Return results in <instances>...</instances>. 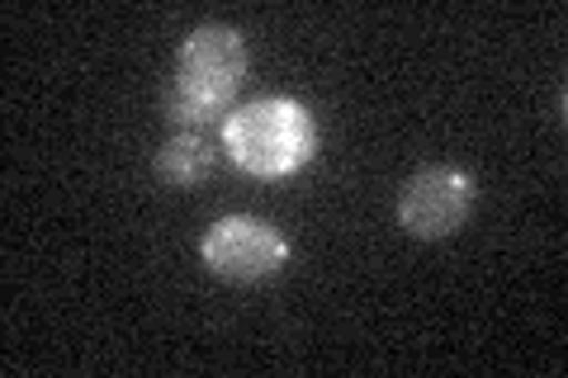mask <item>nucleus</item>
Instances as JSON below:
<instances>
[{"instance_id":"nucleus-1","label":"nucleus","mask_w":568,"mask_h":378,"mask_svg":"<svg viewBox=\"0 0 568 378\" xmlns=\"http://www.w3.org/2000/svg\"><path fill=\"white\" fill-rule=\"evenodd\" d=\"M252 71L246 39L227 24H200L175 52V76L166 85V123L181 133H204L213 119L233 110L237 90Z\"/></svg>"},{"instance_id":"nucleus-3","label":"nucleus","mask_w":568,"mask_h":378,"mask_svg":"<svg viewBox=\"0 0 568 378\" xmlns=\"http://www.w3.org/2000/svg\"><path fill=\"white\" fill-rule=\"evenodd\" d=\"M200 256L213 275L227 279V284H261L290 265V242H284V232H275L265 218L233 213V218H219L204 232Z\"/></svg>"},{"instance_id":"nucleus-4","label":"nucleus","mask_w":568,"mask_h":378,"mask_svg":"<svg viewBox=\"0 0 568 378\" xmlns=\"http://www.w3.org/2000/svg\"><path fill=\"white\" fill-rule=\"evenodd\" d=\"M478 200V185L469 171L459 166H426L403 185L398 194V227L417 242H440L455 237L469 223Z\"/></svg>"},{"instance_id":"nucleus-2","label":"nucleus","mask_w":568,"mask_h":378,"mask_svg":"<svg viewBox=\"0 0 568 378\" xmlns=\"http://www.w3.org/2000/svg\"><path fill=\"white\" fill-rule=\"evenodd\" d=\"M223 147L246 175L280 180L313 161L317 119L290 95H261L223 119Z\"/></svg>"},{"instance_id":"nucleus-5","label":"nucleus","mask_w":568,"mask_h":378,"mask_svg":"<svg viewBox=\"0 0 568 378\" xmlns=\"http://www.w3.org/2000/svg\"><path fill=\"white\" fill-rule=\"evenodd\" d=\"M213 142L204 133H175L171 142H162L152 156V171L162 185L171 190H190V185H200V180L213 171Z\"/></svg>"}]
</instances>
